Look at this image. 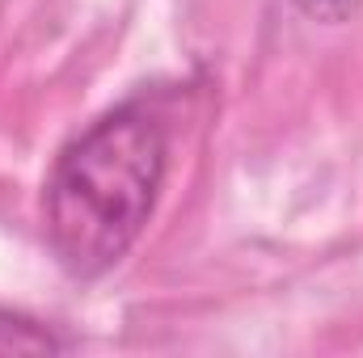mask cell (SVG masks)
I'll return each instance as SVG.
<instances>
[{
    "mask_svg": "<svg viewBox=\"0 0 363 358\" xmlns=\"http://www.w3.org/2000/svg\"><path fill=\"white\" fill-rule=\"evenodd\" d=\"M169 165V135L144 105H118L81 131L43 190L47 245L72 278H97L140 241Z\"/></svg>",
    "mask_w": 363,
    "mask_h": 358,
    "instance_id": "cell-1",
    "label": "cell"
},
{
    "mask_svg": "<svg viewBox=\"0 0 363 358\" xmlns=\"http://www.w3.org/2000/svg\"><path fill=\"white\" fill-rule=\"evenodd\" d=\"M26 350H64V342L55 333L38 329L34 321L0 312V354H26Z\"/></svg>",
    "mask_w": 363,
    "mask_h": 358,
    "instance_id": "cell-2",
    "label": "cell"
},
{
    "mask_svg": "<svg viewBox=\"0 0 363 358\" xmlns=\"http://www.w3.org/2000/svg\"><path fill=\"white\" fill-rule=\"evenodd\" d=\"M304 17H313V21H325V25H338V21H351L355 17V8H359V0H291Z\"/></svg>",
    "mask_w": 363,
    "mask_h": 358,
    "instance_id": "cell-3",
    "label": "cell"
}]
</instances>
